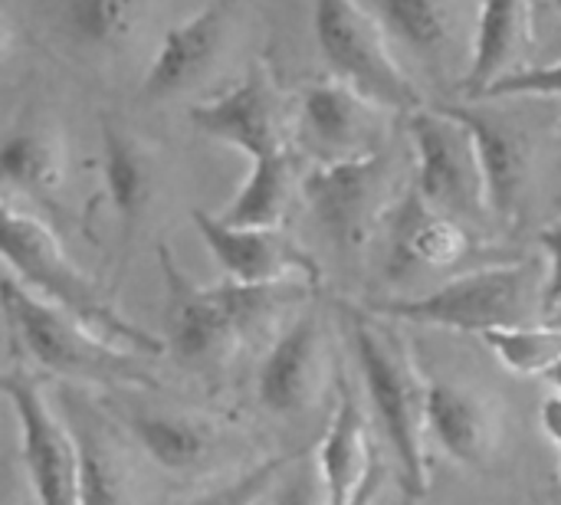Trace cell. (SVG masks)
Here are the masks:
<instances>
[{"label": "cell", "instance_id": "obj_1", "mask_svg": "<svg viewBox=\"0 0 561 505\" xmlns=\"http://www.w3.org/2000/svg\"><path fill=\"white\" fill-rule=\"evenodd\" d=\"M158 269L164 283V348L184 368H217L243 338L270 325L283 302L302 299L316 289L283 286H197L174 260L171 246H158Z\"/></svg>", "mask_w": 561, "mask_h": 505}, {"label": "cell", "instance_id": "obj_2", "mask_svg": "<svg viewBox=\"0 0 561 505\" xmlns=\"http://www.w3.org/2000/svg\"><path fill=\"white\" fill-rule=\"evenodd\" d=\"M3 266L30 292H36L43 302L56 306L59 312L85 325L102 342L138 358L168 352L164 338L151 335L148 329L122 315L112 306V299L72 263L59 237L30 210L13 207L10 197L3 200Z\"/></svg>", "mask_w": 561, "mask_h": 505}, {"label": "cell", "instance_id": "obj_3", "mask_svg": "<svg viewBox=\"0 0 561 505\" xmlns=\"http://www.w3.org/2000/svg\"><path fill=\"white\" fill-rule=\"evenodd\" d=\"M345 329L371 417L388 440L401 486L411 500H421L431 486L424 447V385L417 381V371L408 361L398 335L385 332L381 319L365 306H345Z\"/></svg>", "mask_w": 561, "mask_h": 505}, {"label": "cell", "instance_id": "obj_4", "mask_svg": "<svg viewBox=\"0 0 561 505\" xmlns=\"http://www.w3.org/2000/svg\"><path fill=\"white\" fill-rule=\"evenodd\" d=\"M542 289H546V269L536 260H519V263L470 269L424 296L375 299L365 302V309L381 322L486 335L496 329L536 325L533 322L536 312L546 319Z\"/></svg>", "mask_w": 561, "mask_h": 505}, {"label": "cell", "instance_id": "obj_5", "mask_svg": "<svg viewBox=\"0 0 561 505\" xmlns=\"http://www.w3.org/2000/svg\"><path fill=\"white\" fill-rule=\"evenodd\" d=\"M312 30L332 79L391 115L424 108L421 89L394 56V43L362 0H316Z\"/></svg>", "mask_w": 561, "mask_h": 505}, {"label": "cell", "instance_id": "obj_6", "mask_svg": "<svg viewBox=\"0 0 561 505\" xmlns=\"http://www.w3.org/2000/svg\"><path fill=\"white\" fill-rule=\"evenodd\" d=\"M0 299H3V319L10 338H16L23 355L43 371L62 381H141L145 378L135 365L138 355L102 342L85 325L59 312L56 306L43 302L10 273L0 283Z\"/></svg>", "mask_w": 561, "mask_h": 505}, {"label": "cell", "instance_id": "obj_7", "mask_svg": "<svg viewBox=\"0 0 561 505\" xmlns=\"http://www.w3.org/2000/svg\"><path fill=\"white\" fill-rule=\"evenodd\" d=\"M299 191L312 220L342 256H362L394 207L391 164L381 151L339 164H312Z\"/></svg>", "mask_w": 561, "mask_h": 505}, {"label": "cell", "instance_id": "obj_8", "mask_svg": "<svg viewBox=\"0 0 561 505\" xmlns=\"http://www.w3.org/2000/svg\"><path fill=\"white\" fill-rule=\"evenodd\" d=\"M408 138L417 161L414 187L431 207L460 223L490 217L473 141L444 105L408 115Z\"/></svg>", "mask_w": 561, "mask_h": 505}, {"label": "cell", "instance_id": "obj_9", "mask_svg": "<svg viewBox=\"0 0 561 505\" xmlns=\"http://www.w3.org/2000/svg\"><path fill=\"white\" fill-rule=\"evenodd\" d=\"M3 398L16 421L20 460L36 505H82L79 450L56 404L26 375H7Z\"/></svg>", "mask_w": 561, "mask_h": 505}, {"label": "cell", "instance_id": "obj_10", "mask_svg": "<svg viewBox=\"0 0 561 505\" xmlns=\"http://www.w3.org/2000/svg\"><path fill=\"white\" fill-rule=\"evenodd\" d=\"M187 118L204 138L243 151L250 164L293 151V125L266 66H253L220 95L191 105Z\"/></svg>", "mask_w": 561, "mask_h": 505}, {"label": "cell", "instance_id": "obj_11", "mask_svg": "<svg viewBox=\"0 0 561 505\" xmlns=\"http://www.w3.org/2000/svg\"><path fill=\"white\" fill-rule=\"evenodd\" d=\"M201 243L230 283L240 286H322L319 260L283 227H230L207 210H191Z\"/></svg>", "mask_w": 561, "mask_h": 505}, {"label": "cell", "instance_id": "obj_12", "mask_svg": "<svg viewBox=\"0 0 561 505\" xmlns=\"http://www.w3.org/2000/svg\"><path fill=\"white\" fill-rule=\"evenodd\" d=\"M385 108L371 105L365 95L339 79L309 82L299 92L293 118V145H299L312 164H339L378 154Z\"/></svg>", "mask_w": 561, "mask_h": 505}, {"label": "cell", "instance_id": "obj_13", "mask_svg": "<svg viewBox=\"0 0 561 505\" xmlns=\"http://www.w3.org/2000/svg\"><path fill=\"white\" fill-rule=\"evenodd\" d=\"M444 108L467 128L473 141L483 174L486 214L503 227H516L523 220L533 184V138L513 118L477 102Z\"/></svg>", "mask_w": 561, "mask_h": 505}, {"label": "cell", "instance_id": "obj_14", "mask_svg": "<svg viewBox=\"0 0 561 505\" xmlns=\"http://www.w3.org/2000/svg\"><path fill=\"white\" fill-rule=\"evenodd\" d=\"M233 16L237 0H210L187 20L174 23L145 69L141 99L164 102L197 89L220 66L230 43Z\"/></svg>", "mask_w": 561, "mask_h": 505}, {"label": "cell", "instance_id": "obj_15", "mask_svg": "<svg viewBox=\"0 0 561 505\" xmlns=\"http://www.w3.org/2000/svg\"><path fill=\"white\" fill-rule=\"evenodd\" d=\"M329 345L325 322L316 309L299 312L266 348L256 371V398L260 408L273 417H302L325 381Z\"/></svg>", "mask_w": 561, "mask_h": 505}, {"label": "cell", "instance_id": "obj_16", "mask_svg": "<svg viewBox=\"0 0 561 505\" xmlns=\"http://www.w3.org/2000/svg\"><path fill=\"white\" fill-rule=\"evenodd\" d=\"M385 279H408L417 269H447L470 253V233L460 220L431 207L417 187H408L388 210L381 230Z\"/></svg>", "mask_w": 561, "mask_h": 505}, {"label": "cell", "instance_id": "obj_17", "mask_svg": "<svg viewBox=\"0 0 561 505\" xmlns=\"http://www.w3.org/2000/svg\"><path fill=\"white\" fill-rule=\"evenodd\" d=\"M53 404L79 450V503L135 505V473L125 444L118 440V427L79 388L59 385Z\"/></svg>", "mask_w": 561, "mask_h": 505}, {"label": "cell", "instance_id": "obj_18", "mask_svg": "<svg viewBox=\"0 0 561 505\" xmlns=\"http://www.w3.org/2000/svg\"><path fill=\"white\" fill-rule=\"evenodd\" d=\"M424 427L427 437L460 467H486L496 447V414L477 391L431 378L424 381Z\"/></svg>", "mask_w": 561, "mask_h": 505}, {"label": "cell", "instance_id": "obj_19", "mask_svg": "<svg viewBox=\"0 0 561 505\" xmlns=\"http://www.w3.org/2000/svg\"><path fill=\"white\" fill-rule=\"evenodd\" d=\"M99 145H102V184L112 204V214L122 230V243L135 237V227L148 214L158 191V161L154 151L115 115H99Z\"/></svg>", "mask_w": 561, "mask_h": 505}, {"label": "cell", "instance_id": "obj_20", "mask_svg": "<svg viewBox=\"0 0 561 505\" xmlns=\"http://www.w3.org/2000/svg\"><path fill=\"white\" fill-rule=\"evenodd\" d=\"M533 0H480L477 36L463 89L477 102L493 82L523 69V56L533 46Z\"/></svg>", "mask_w": 561, "mask_h": 505}, {"label": "cell", "instance_id": "obj_21", "mask_svg": "<svg viewBox=\"0 0 561 505\" xmlns=\"http://www.w3.org/2000/svg\"><path fill=\"white\" fill-rule=\"evenodd\" d=\"M335 411L325 427V437L319 444L316 463L322 473V486L329 505H345L365 483L371 467L378 463L371 440H368V421L365 411L345 378H339L335 388Z\"/></svg>", "mask_w": 561, "mask_h": 505}, {"label": "cell", "instance_id": "obj_22", "mask_svg": "<svg viewBox=\"0 0 561 505\" xmlns=\"http://www.w3.org/2000/svg\"><path fill=\"white\" fill-rule=\"evenodd\" d=\"M0 171H3L7 197L20 194L26 200L49 204L66 177V148L56 125L39 118H26L13 125L3 135Z\"/></svg>", "mask_w": 561, "mask_h": 505}, {"label": "cell", "instance_id": "obj_23", "mask_svg": "<svg viewBox=\"0 0 561 505\" xmlns=\"http://www.w3.org/2000/svg\"><path fill=\"white\" fill-rule=\"evenodd\" d=\"M118 427L135 440V447L164 473H194L214 454V431L194 417L131 411L118 404Z\"/></svg>", "mask_w": 561, "mask_h": 505}, {"label": "cell", "instance_id": "obj_24", "mask_svg": "<svg viewBox=\"0 0 561 505\" xmlns=\"http://www.w3.org/2000/svg\"><path fill=\"white\" fill-rule=\"evenodd\" d=\"M151 13V0H62L66 36L89 53H122L138 39Z\"/></svg>", "mask_w": 561, "mask_h": 505}, {"label": "cell", "instance_id": "obj_25", "mask_svg": "<svg viewBox=\"0 0 561 505\" xmlns=\"http://www.w3.org/2000/svg\"><path fill=\"white\" fill-rule=\"evenodd\" d=\"M371 13L391 43L424 66H437L454 46V16L447 0H371Z\"/></svg>", "mask_w": 561, "mask_h": 505}, {"label": "cell", "instance_id": "obj_26", "mask_svg": "<svg viewBox=\"0 0 561 505\" xmlns=\"http://www.w3.org/2000/svg\"><path fill=\"white\" fill-rule=\"evenodd\" d=\"M293 191H296L293 151L253 161L243 187L227 204L220 220L230 227H283L293 204Z\"/></svg>", "mask_w": 561, "mask_h": 505}, {"label": "cell", "instance_id": "obj_27", "mask_svg": "<svg viewBox=\"0 0 561 505\" xmlns=\"http://www.w3.org/2000/svg\"><path fill=\"white\" fill-rule=\"evenodd\" d=\"M483 342L500 365L523 378H546L561 361V329H552L546 322L523 329H496L486 332Z\"/></svg>", "mask_w": 561, "mask_h": 505}, {"label": "cell", "instance_id": "obj_28", "mask_svg": "<svg viewBox=\"0 0 561 505\" xmlns=\"http://www.w3.org/2000/svg\"><path fill=\"white\" fill-rule=\"evenodd\" d=\"M289 463H293V457H266L256 467L233 477L230 483H224L210 493H201L187 505H260L270 496V490L276 486V480L286 473Z\"/></svg>", "mask_w": 561, "mask_h": 505}, {"label": "cell", "instance_id": "obj_29", "mask_svg": "<svg viewBox=\"0 0 561 505\" xmlns=\"http://www.w3.org/2000/svg\"><path fill=\"white\" fill-rule=\"evenodd\" d=\"M496 99H561V59L546 66H523L503 76L477 102H496Z\"/></svg>", "mask_w": 561, "mask_h": 505}, {"label": "cell", "instance_id": "obj_30", "mask_svg": "<svg viewBox=\"0 0 561 505\" xmlns=\"http://www.w3.org/2000/svg\"><path fill=\"white\" fill-rule=\"evenodd\" d=\"M260 505H329L319 463L306 457H293L286 473L276 480V486Z\"/></svg>", "mask_w": 561, "mask_h": 505}, {"label": "cell", "instance_id": "obj_31", "mask_svg": "<svg viewBox=\"0 0 561 505\" xmlns=\"http://www.w3.org/2000/svg\"><path fill=\"white\" fill-rule=\"evenodd\" d=\"M539 246L546 256V289H542V312L546 319L561 306V220L539 233ZM542 319V322H546Z\"/></svg>", "mask_w": 561, "mask_h": 505}, {"label": "cell", "instance_id": "obj_32", "mask_svg": "<svg viewBox=\"0 0 561 505\" xmlns=\"http://www.w3.org/2000/svg\"><path fill=\"white\" fill-rule=\"evenodd\" d=\"M539 424H542V434L556 444L561 450V398L552 394L542 401V411H539Z\"/></svg>", "mask_w": 561, "mask_h": 505}, {"label": "cell", "instance_id": "obj_33", "mask_svg": "<svg viewBox=\"0 0 561 505\" xmlns=\"http://www.w3.org/2000/svg\"><path fill=\"white\" fill-rule=\"evenodd\" d=\"M381 486H385V467H381V460L371 467V473L365 477V483H362V490L348 500L345 505H378V496H381Z\"/></svg>", "mask_w": 561, "mask_h": 505}, {"label": "cell", "instance_id": "obj_34", "mask_svg": "<svg viewBox=\"0 0 561 505\" xmlns=\"http://www.w3.org/2000/svg\"><path fill=\"white\" fill-rule=\"evenodd\" d=\"M542 381H546V385H549V388H552V391L561 398V361L552 368V371H549V375H546V378H542Z\"/></svg>", "mask_w": 561, "mask_h": 505}, {"label": "cell", "instance_id": "obj_35", "mask_svg": "<svg viewBox=\"0 0 561 505\" xmlns=\"http://www.w3.org/2000/svg\"><path fill=\"white\" fill-rule=\"evenodd\" d=\"M546 325H552V329H561V306L556 309V312H552V315H549V319H546Z\"/></svg>", "mask_w": 561, "mask_h": 505}, {"label": "cell", "instance_id": "obj_36", "mask_svg": "<svg viewBox=\"0 0 561 505\" xmlns=\"http://www.w3.org/2000/svg\"><path fill=\"white\" fill-rule=\"evenodd\" d=\"M546 3H549V7H552V10L561 16V0H546Z\"/></svg>", "mask_w": 561, "mask_h": 505}]
</instances>
